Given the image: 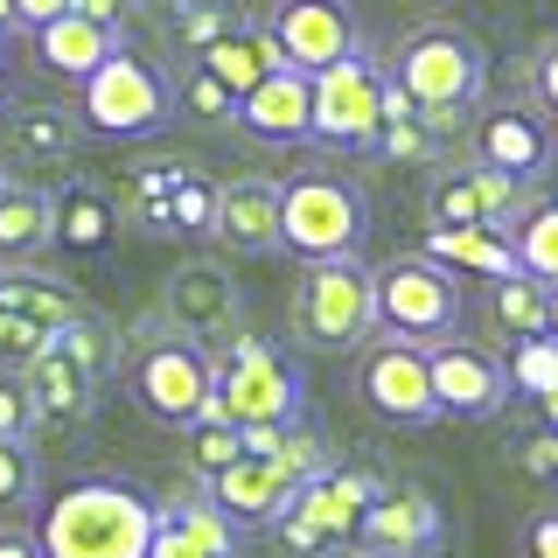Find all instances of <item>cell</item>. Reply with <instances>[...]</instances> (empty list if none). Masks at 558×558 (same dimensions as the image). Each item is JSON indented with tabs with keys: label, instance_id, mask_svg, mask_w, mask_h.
Segmentation results:
<instances>
[{
	"label": "cell",
	"instance_id": "obj_9",
	"mask_svg": "<svg viewBox=\"0 0 558 558\" xmlns=\"http://www.w3.org/2000/svg\"><path fill=\"white\" fill-rule=\"evenodd\" d=\"M307 98H314V112H307V140H322V147H356V154H371L377 119H384V70L363 57V49H349L342 63L314 70V77H307Z\"/></svg>",
	"mask_w": 558,
	"mask_h": 558
},
{
	"label": "cell",
	"instance_id": "obj_36",
	"mask_svg": "<svg viewBox=\"0 0 558 558\" xmlns=\"http://www.w3.org/2000/svg\"><path fill=\"white\" fill-rule=\"evenodd\" d=\"M174 112H196V119H209V126H231V112H238V92H223L217 77L196 63L182 84H174Z\"/></svg>",
	"mask_w": 558,
	"mask_h": 558
},
{
	"label": "cell",
	"instance_id": "obj_39",
	"mask_svg": "<svg viewBox=\"0 0 558 558\" xmlns=\"http://www.w3.org/2000/svg\"><path fill=\"white\" fill-rule=\"evenodd\" d=\"M531 92H537V105L558 119V35H545V43H537V57H531Z\"/></svg>",
	"mask_w": 558,
	"mask_h": 558
},
{
	"label": "cell",
	"instance_id": "obj_18",
	"mask_svg": "<svg viewBox=\"0 0 558 558\" xmlns=\"http://www.w3.org/2000/svg\"><path fill=\"white\" fill-rule=\"evenodd\" d=\"M168 322L182 328V336H231L238 328V287L231 272L217 266V258H182V266L168 272Z\"/></svg>",
	"mask_w": 558,
	"mask_h": 558
},
{
	"label": "cell",
	"instance_id": "obj_8",
	"mask_svg": "<svg viewBox=\"0 0 558 558\" xmlns=\"http://www.w3.org/2000/svg\"><path fill=\"white\" fill-rule=\"evenodd\" d=\"M217 405L238 426H293L307 412V384L258 336H231V349L217 356Z\"/></svg>",
	"mask_w": 558,
	"mask_h": 558
},
{
	"label": "cell",
	"instance_id": "obj_27",
	"mask_svg": "<svg viewBox=\"0 0 558 558\" xmlns=\"http://www.w3.org/2000/svg\"><path fill=\"white\" fill-rule=\"evenodd\" d=\"M426 258H440L447 272H482V279H510L517 272L510 231H488V223H433Z\"/></svg>",
	"mask_w": 558,
	"mask_h": 558
},
{
	"label": "cell",
	"instance_id": "obj_38",
	"mask_svg": "<svg viewBox=\"0 0 558 558\" xmlns=\"http://www.w3.org/2000/svg\"><path fill=\"white\" fill-rule=\"evenodd\" d=\"M0 440H35V398L22 371H0Z\"/></svg>",
	"mask_w": 558,
	"mask_h": 558
},
{
	"label": "cell",
	"instance_id": "obj_3",
	"mask_svg": "<svg viewBox=\"0 0 558 558\" xmlns=\"http://www.w3.org/2000/svg\"><path fill=\"white\" fill-rule=\"evenodd\" d=\"M77 119L98 140H147L174 119V84L161 63H147L140 49L119 43L92 77L77 84Z\"/></svg>",
	"mask_w": 558,
	"mask_h": 558
},
{
	"label": "cell",
	"instance_id": "obj_17",
	"mask_svg": "<svg viewBox=\"0 0 558 558\" xmlns=\"http://www.w3.org/2000/svg\"><path fill=\"white\" fill-rule=\"evenodd\" d=\"M147 558H238V523L203 496H168L154 502V537Z\"/></svg>",
	"mask_w": 558,
	"mask_h": 558
},
{
	"label": "cell",
	"instance_id": "obj_22",
	"mask_svg": "<svg viewBox=\"0 0 558 558\" xmlns=\"http://www.w3.org/2000/svg\"><path fill=\"white\" fill-rule=\"evenodd\" d=\"M0 147H14L22 161H70L84 147V119H77V105L8 98L0 105Z\"/></svg>",
	"mask_w": 558,
	"mask_h": 558
},
{
	"label": "cell",
	"instance_id": "obj_51",
	"mask_svg": "<svg viewBox=\"0 0 558 558\" xmlns=\"http://www.w3.org/2000/svg\"><path fill=\"white\" fill-rule=\"evenodd\" d=\"M0 182H8V174H0Z\"/></svg>",
	"mask_w": 558,
	"mask_h": 558
},
{
	"label": "cell",
	"instance_id": "obj_31",
	"mask_svg": "<svg viewBox=\"0 0 558 558\" xmlns=\"http://www.w3.org/2000/svg\"><path fill=\"white\" fill-rule=\"evenodd\" d=\"M488 301H496V322L510 328V336H545L551 328V287H537V279H523V272H510V279H488Z\"/></svg>",
	"mask_w": 558,
	"mask_h": 558
},
{
	"label": "cell",
	"instance_id": "obj_19",
	"mask_svg": "<svg viewBox=\"0 0 558 558\" xmlns=\"http://www.w3.org/2000/svg\"><path fill=\"white\" fill-rule=\"evenodd\" d=\"M293 488L301 482H293V468L279 461V453H238L231 468L209 475V502L231 523H272L293 502Z\"/></svg>",
	"mask_w": 558,
	"mask_h": 558
},
{
	"label": "cell",
	"instance_id": "obj_32",
	"mask_svg": "<svg viewBox=\"0 0 558 558\" xmlns=\"http://www.w3.org/2000/svg\"><path fill=\"white\" fill-rule=\"evenodd\" d=\"M209 217H217V189L189 168L182 182L168 189V203L154 209V231H168V238H209Z\"/></svg>",
	"mask_w": 558,
	"mask_h": 558
},
{
	"label": "cell",
	"instance_id": "obj_28",
	"mask_svg": "<svg viewBox=\"0 0 558 558\" xmlns=\"http://www.w3.org/2000/svg\"><path fill=\"white\" fill-rule=\"evenodd\" d=\"M119 231V203L105 189H63L57 196V252H98Z\"/></svg>",
	"mask_w": 558,
	"mask_h": 558
},
{
	"label": "cell",
	"instance_id": "obj_35",
	"mask_svg": "<svg viewBox=\"0 0 558 558\" xmlns=\"http://www.w3.org/2000/svg\"><path fill=\"white\" fill-rule=\"evenodd\" d=\"M43 502V461L35 440H0V517H22Z\"/></svg>",
	"mask_w": 558,
	"mask_h": 558
},
{
	"label": "cell",
	"instance_id": "obj_20",
	"mask_svg": "<svg viewBox=\"0 0 558 558\" xmlns=\"http://www.w3.org/2000/svg\"><path fill=\"white\" fill-rule=\"evenodd\" d=\"M433 209L440 223H488V231H510L517 209H523V182L496 174L488 161H468V168H447L433 182Z\"/></svg>",
	"mask_w": 558,
	"mask_h": 558
},
{
	"label": "cell",
	"instance_id": "obj_46",
	"mask_svg": "<svg viewBox=\"0 0 558 558\" xmlns=\"http://www.w3.org/2000/svg\"><path fill=\"white\" fill-rule=\"evenodd\" d=\"M537 412H545V426H558V391H551V398H537Z\"/></svg>",
	"mask_w": 558,
	"mask_h": 558
},
{
	"label": "cell",
	"instance_id": "obj_6",
	"mask_svg": "<svg viewBox=\"0 0 558 558\" xmlns=\"http://www.w3.org/2000/svg\"><path fill=\"white\" fill-rule=\"evenodd\" d=\"M377 328L398 342H447L461 336V314H468V293H461V272H447L440 258H391V266H377Z\"/></svg>",
	"mask_w": 558,
	"mask_h": 558
},
{
	"label": "cell",
	"instance_id": "obj_11",
	"mask_svg": "<svg viewBox=\"0 0 558 558\" xmlns=\"http://www.w3.org/2000/svg\"><path fill=\"white\" fill-rule=\"evenodd\" d=\"M266 35L279 49V63L314 77V70L342 63L356 43V14H349V0H272L266 8Z\"/></svg>",
	"mask_w": 558,
	"mask_h": 558
},
{
	"label": "cell",
	"instance_id": "obj_10",
	"mask_svg": "<svg viewBox=\"0 0 558 558\" xmlns=\"http://www.w3.org/2000/svg\"><path fill=\"white\" fill-rule=\"evenodd\" d=\"M482 77H488V57H482L475 35H461V28H418L391 63V84L412 105H475Z\"/></svg>",
	"mask_w": 558,
	"mask_h": 558
},
{
	"label": "cell",
	"instance_id": "obj_40",
	"mask_svg": "<svg viewBox=\"0 0 558 558\" xmlns=\"http://www.w3.org/2000/svg\"><path fill=\"white\" fill-rule=\"evenodd\" d=\"M523 558H558V510H537L523 523Z\"/></svg>",
	"mask_w": 558,
	"mask_h": 558
},
{
	"label": "cell",
	"instance_id": "obj_2",
	"mask_svg": "<svg viewBox=\"0 0 558 558\" xmlns=\"http://www.w3.org/2000/svg\"><path fill=\"white\" fill-rule=\"evenodd\" d=\"M363 238H371V196H363V182L328 174V168H307L293 182H279V252L314 266V258H356Z\"/></svg>",
	"mask_w": 558,
	"mask_h": 558
},
{
	"label": "cell",
	"instance_id": "obj_15",
	"mask_svg": "<svg viewBox=\"0 0 558 558\" xmlns=\"http://www.w3.org/2000/svg\"><path fill=\"white\" fill-rule=\"evenodd\" d=\"M475 161H488L496 174H510V182L531 189L537 174H551L558 161V140L537 112H523V105H488L482 126H475Z\"/></svg>",
	"mask_w": 558,
	"mask_h": 558
},
{
	"label": "cell",
	"instance_id": "obj_12",
	"mask_svg": "<svg viewBox=\"0 0 558 558\" xmlns=\"http://www.w3.org/2000/svg\"><path fill=\"white\" fill-rule=\"evenodd\" d=\"M356 391L384 426H433L440 405H433V371H426V349L384 336L356 371Z\"/></svg>",
	"mask_w": 558,
	"mask_h": 558
},
{
	"label": "cell",
	"instance_id": "obj_44",
	"mask_svg": "<svg viewBox=\"0 0 558 558\" xmlns=\"http://www.w3.org/2000/svg\"><path fill=\"white\" fill-rule=\"evenodd\" d=\"M531 468H537V475H558V426H545L531 440Z\"/></svg>",
	"mask_w": 558,
	"mask_h": 558
},
{
	"label": "cell",
	"instance_id": "obj_50",
	"mask_svg": "<svg viewBox=\"0 0 558 558\" xmlns=\"http://www.w3.org/2000/svg\"><path fill=\"white\" fill-rule=\"evenodd\" d=\"M356 558H391V551H356Z\"/></svg>",
	"mask_w": 558,
	"mask_h": 558
},
{
	"label": "cell",
	"instance_id": "obj_26",
	"mask_svg": "<svg viewBox=\"0 0 558 558\" xmlns=\"http://www.w3.org/2000/svg\"><path fill=\"white\" fill-rule=\"evenodd\" d=\"M196 63L209 70V77L223 84V92H252L266 70H279V49H272V35H266V22H231L217 35V43H203L196 49Z\"/></svg>",
	"mask_w": 558,
	"mask_h": 558
},
{
	"label": "cell",
	"instance_id": "obj_41",
	"mask_svg": "<svg viewBox=\"0 0 558 558\" xmlns=\"http://www.w3.org/2000/svg\"><path fill=\"white\" fill-rule=\"evenodd\" d=\"M70 8L84 14V22H98V28H112L119 43H126V22H133V8L126 0H70Z\"/></svg>",
	"mask_w": 558,
	"mask_h": 558
},
{
	"label": "cell",
	"instance_id": "obj_33",
	"mask_svg": "<svg viewBox=\"0 0 558 558\" xmlns=\"http://www.w3.org/2000/svg\"><path fill=\"white\" fill-rule=\"evenodd\" d=\"M57 349H63V356H70V363H77V371H84V377H92V384H105V377H112V371H119V336H112V328H105V322H98V314H92V307H84V314H77V322H70V328H63V336H57Z\"/></svg>",
	"mask_w": 558,
	"mask_h": 558
},
{
	"label": "cell",
	"instance_id": "obj_4",
	"mask_svg": "<svg viewBox=\"0 0 558 558\" xmlns=\"http://www.w3.org/2000/svg\"><path fill=\"white\" fill-rule=\"evenodd\" d=\"M126 391L133 405L161 426H196L203 405L217 398V349H203L196 336L168 328V336H147L126 363Z\"/></svg>",
	"mask_w": 558,
	"mask_h": 558
},
{
	"label": "cell",
	"instance_id": "obj_25",
	"mask_svg": "<svg viewBox=\"0 0 558 558\" xmlns=\"http://www.w3.org/2000/svg\"><path fill=\"white\" fill-rule=\"evenodd\" d=\"M28 35H35V70H49V77H63V84H84L119 49V35L98 28V22H84L77 8L57 14V22H43V28H28Z\"/></svg>",
	"mask_w": 558,
	"mask_h": 558
},
{
	"label": "cell",
	"instance_id": "obj_34",
	"mask_svg": "<svg viewBox=\"0 0 558 558\" xmlns=\"http://www.w3.org/2000/svg\"><path fill=\"white\" fill-rule=\"evenodd\" d=\"M502 371H510V391L551 398V391H558V336H551V328H545V336H517Z\"/></svg>",
	"mask_w": 558,
	"mask_h": 558
},
{
	"label": "cell",
	"instance_id": "obj_14",
	"mask_svg": "<svg viewBox=\"0 0 558 558\" xmlns=\"http://www.w3.org/2000/svg\"><path fill=\"white\" fill-rule=\"evenodd\" d=\"M426 371H433V405L440 418H488L502 412V398H510V371H502L488 349L447 336L426 349Z\"/></svg>",
	"mask_w": 558,
	"mask_h": 558
},
{
	"label": "cell",
	"instance_id": "obj_37",
	"mask_svg": "<svg viewBox=\"0 0 558 558\" xmlns=\"http://www.w3.org/2000/svg\"><path fill=\"white\" fill-rule=\"evenodd\" d=\"M182 174H189V161H140L133 168V217L147 223V231H154V209L168 203V189L182 182Z\"/></svg>",
	"mask_w": 558,
	"mask_h": 558
},
{
	"label": "cell",
	"instance_id": "obj_5",
	"mask_svg": "<svg viewBox=\"0 0 558 558\" xmlns=\"http://www.w3.org/2000/svg\"><path fill=\"white\" fill-rule=\"evenodd\" d=\"M293 336L307 349H356L377 336V279L363 258H314L293 287Z\"/></svg>",
	"mask_w": 558,
	"mask_h": 558
},
{
	"label": "cell",
	"instance_id": "obj_30",
	"mask_svg": "<svg viewBox=\"0 0 558 558\" xmlns=\"http://www.w3.org/2000/svg\"><path fill=\"white\" fill-rule=\"evenodd\" d=\"M182 433H189V468H196L203 482L217 475V468H231L238 453H244V433H238V418L223 412L217 398H209V405H203V418H196V426H182Z\"/></svg>",
	"mask_w": 558,
	"mask_h": 558
},
{
	"label": "cell",
	"instance_id": "obj_45",
	"mask_svg": "<svg viewBox=\"0 0 558 558\" xmlns=\"http://www.w3.org/2000/svg\"><path fill=\"white\" fill-rule=\"evenodd\" d=\"M14 28H22V22H14V0H0V43H8Z\"/></svg>",
	"mask_w": 558,
	"mask_h": 558
},
{
	"label": "cell",
	"instance_id": "obj_13",
	"mask_svg": "<svg viewBox=\"0 0 558 558\" xmlns=\"http://www.w3.org/2000/svg\"><path fill=\"white\" fill-rule=\"evenodd\" d=\"M356 551H391V558H433L447 545V517L426 488H377L371 510L356 517Z\"/></svg>",
	"mask_w": 558,
	"mask_h": 558
},
{
	"label": "cell",
	"instance_id": "obj_48",
	"mask_svg": "<svg viewBox=\"0 0 558 558\" xmlns=\"http://www.w3.org/2000/svg\"><path fill=\"white\" fill-rule=\"evenodd\" d=\"M0 105H8V70H0Z\"/></svg>",
	"mask_w": 558,
	"mask_h": 558
},
{
	"label": "cell",
	"instance_id": "obj_43",
	"mask_svg": "<svg viewBox=\"0 0 558 558\" xmlns=\"http://www.w3.org/2000/svg\"><path fill=\"white\" fill-rule=\"evenodd\" d=\"M57 14H70V0H14V22L22 28H43V22H57Z\"/></svg>",
	"mask_w": 558,
	"mask_h": 558
},
{
	"label": "cell",
	"instance_id": "obj_21",
	"mask_svg": "<svg viewBox=\"0 0 558 558\" xmlns=\"http://www.w3.org/2000/svg\"><path fill=\"white\" fill-rule=\"evenodd\" d=\"M307 112H314L307 77L279 63V70H266V77H258L252 92L238 98L231 126H238V133H252V140H272V147H301V140H307Z\"/></svg>",
	"mask_w": 558,
	"mask_h": 558
},
{
	"label": "cell",
	"instance_id": "obj_24",
	"mask_svg": "<svg viewBox=\"0 0 558 558\" xmlns=\"http://www.w3.org/2000/svg\"><path fill=\"white\" fill-rule=\"evenodd\" d=\"M57 252V189L0 182V266H35Z\"/></svg>",
	"mask_w": 558,
	"mask_h": 558
},
{
	"label": "cell",
	"instance_id": "obj_47",
	"mask_svg": "<svg viewBox=\"0 0 558 558\" xmlns=\"http://www.w3.org/2000/svg\"><path fill=\"white\" fill-rule=\"evenodd\" d=\"M545 314H551V336H558V287H551V307Z\"/></svg>",
	"mask_w": 558,
	"mask_h": 558
},
{
	"label": "cell",
	"instance_id": "obj_29",
	"mask_svg": "<svg viewBox=\"0 0 558 558\" xmlns=\"http://www.w3.org/2000/svg\"><path fill=\"white\" fill-rule=\"evenodd\" d=\"M510 252H517V272H523V279H537V287H558V203L517 209Z\"/></svg>",
	"mask_w": 558,
	"mask_h": 558
},
{
	"label": "cell",
	"instance_id": "obj_7",
	"mask_svg": "<svg viewBox=\"0 0 558 558\" xmlns=\"http://www.w3.org/2000/svg\"><path fill=\"white\" fill-rule=\"evenodd\" d=\"M84 314V293L43 266H0V371H28Z\"/></svg>",
	"mask_w": 558,
	"mask_h": 558
},
{
	"label": "cell",
	"instance_id": "obj_23",
	"mask_svg": "<svg viewBox=\"0 0 558 558\" xmlns=\"http://www.w3.org/2000/svg\"><path fill=\"white\" fill-rule=\"evenodd\" d=\"M22 377H28V398H35V433H70V426H84L92 405H98V384L84 377L57 342H49Z\"/></svg>",
	"mask_w": 558,
	"mask_h": 558
},
{
	"label": "cell",
	"instance_id": "obj_16",
	"mask_svg": "<svg viewBox=\"0 0 558 558\" xmlns=\"http://www.w3.org/2000/svg\"><path fill=\"white\" fill-rule=\"evenodd\" d=\"M209 238L238 258H272L279 252V182L266 174H238V182L217 189V217H209Z\"/></svg>",
	"mask_w": 558,
	"mask_h": 558
},
{
	"label": "cell",
	"instance_id": "obj_1",
	"mask_svg": "<svg viewBox=\"0 0 558 558\" xmlns=\"http://www.w3.org/2000/svg\"><path fill=\"white\" fill-rule=\"evenodd\" d=\"M154 496L126 475H77L43 502L35 545L43 558H147Z\"/></svg>",
	"mask_w": 558,
	"mask_h": 558
},
{
	"label": "cell",
	"instance_id": "obj_42",
	"mask_svg": "<svg viewBox=\"0 0 558 558\" xmlns=\"http://www.w3.org/2000/svg\"><path fill=\"white\" fill-rule=\"evenodd\" d=\"M0 558H43V545H35L28 523H0Z\"/></svg>",
	"mask_w": 558,
	"mask_h": 558
},
{
	"label": "cell",
	"instance_id": "obj_49",
	"mask_svg": "<svg viewBox=\"0 0 558 558\" xmlns=\"http://www.w3.org/2000/svg\"><path fill=\"white\" fill-rule=\"evenodd\" d=\"M147 8H161V14H168V8H174V0H147Z\"/></svg>",
	"mask_w": 558,
	"mask_h": 558
}]
</instances>
